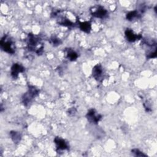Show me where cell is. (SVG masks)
Listing matches in <instances>:
<instances>
[{
	"mask_svg": "<svg viewBox=\"0 0 157 157\" xmlns=\"http://www.w3.org/2000/svg\"><path fill=\"white\" fill-rule=\"evenodd\" d=\"M1 47L4 52L9 53H13L15 52L13 48V42L6 36L1 40Z\"/></svg>",
	"mask_w": 157,
	"mask_h": 157,
	"instance_id": "6da1fadb",
	"label": "cell"
},
{
	"mask_svg": "<svg viewBox=\"0 0 157 157\" xmlns=\"http://www.w3.org/2000/svg\"><path fill=\"white\" fill-rule=\"evenodd\" d=\"M39 93V90L36 88L34 86H30L28 90V92L26 93L23 98V102L25 105H27L29 104L33 98L37 95Z\"/></svg>",
	"mask_w": 157,
	"mask_h": 157,
	"instance_id": "7a4b0ae2",
	"label": "cell"
},
{
	"mask_svg": "<svg viewBox=\"0 0 157 157\" xmlns=\"http://www.w3.org/2000/svg\"><path fill=\"white\" fill-rule=\"evenodd\" d=\"M107 14V11L102 6H98L96 8H94V10H92V15L93 16L99 18H104Z\"/></svg>",
	"mask_w": 157,
	"mask_h": 157,
	"instance_id": "3957f363",
	"label": "cell"
},
{
	"mask_svg": "<svg viewBox=\"0 0 157 157\" xmlns=\"http://www.w3.org/2000/svg\"><path fill=\"white\" fill-rule=\"evenodd\" d=\"M86 117L90 122L93 123H97L100 120L101 116L100 115L96 114L94 110L91 109L87 113Z\"/></svg>",
	"mask_w": 157,
	"mask_h": 157,
	"instance_id": "277c9868",
	"label": "cell"
},
{
	"mask_svg": "<svg viewBox=\"0 0 157 157\" xmlns=\"http://www.w3.org/2000/svg\"><path fill=\"white\" fill-rule=\"evenodd\" d=\"M24 71V67L17 63L13 64V65L11 67V75L13 77V78H15L18 77V74L20 72H22Z\"/></svg>",
	"mask_w": 157,
	"mask_h": 157,
	"instance_id": "5b68a950",
	"label": "cell"
},
{
	"mask_svg": "<svg viewBox=\"0 0 157 157\" xmlns=\"http://www.w3.org/2000/svg\"><path fill=\"white\" fill-rule=\"evenodd\" d=\"M103 71L101 65H96L93 69V76L98 80H100L102 77Z\"/></svg>",
	"mask_w": 157,
	"mask_h": 157,
	"instance_id": "8992f818",
	"label": "cell"
},
{
	"mask_svg": "<svg viewBox=\"0 0 157 157\" xmlns=\"http://www.w3.org/2000/svg\"><path fill=\"white\" fill-rule=\"evenodd\" d=\"M125 36L127 40L129 42H134L137 39H139L141 37L140 36L135 34L131 29H127L125 31Z\"/></svg>",
	"mask_w": 157,
	"mask_h": 157,
	"instance_id": "52a82bcc",
	"label": "cell"
},
{
	"mask_svg": "<svg viewBox=\"0 0 157 157\" xmlns=\"http://www.w3.org/2000/svg\"><path fill=\"white\" fill-rule=\"evenodd\" d=\"M55 144H56L57 149L59 150H65L67 148V144L65 142V140L63 139H61L59 137H56L55 139Z\"/></svg>",
	"mask_w": 157,
	"mask_h": 157,
	"instance_id": "ba28073f",
	"label": "cell"
},
{
	"mask_svg": "<svg viewBox=\"0 0 157 157\" xmlns=\"http://www.w3.org/2000/svg\"><path fill=\"white\" fill-rule=\"evenodd\" d=\"M140 17V14L139 13V12L136 10H134V11H131L129 13H127L126 15V18L129 20V21H131V20H133L134 19H136V18H138Z\"/></svg>",
	"mask_w": 157,
	"mask_h": 157,
	"instance_id": "9c48e42d",
	"label": "cell"
},
{
	"mask_svg": "<svg viewBox=\"0 0 157 157\" xmlns=\"http://www.w3.org/2000/svg\"><path fill=\"white\" fill-rule=\"evenodd\" d=\"M80 28L84 32L89 33L91 29V25L88 22H83L80 23Z\"/></svg>",
	"mask_w": 157,
	"mask_h": 157,
	"instance_id": "30bf717a",
	"label": "cell"
},
{
	"mask_svg": "<svg viewBox=\"0 0 157 157\" xmlns=\"http://www.w3.org/2000/svg\"><path fill=\"white\" fill-rule=\"evenodd\" d=\"M10 134H11V137H12V140L15 142H18L20 140L21 136L18 132H15V131H13V132H10Z\"/></svg>",
	"mask_w": 157,
	"mask_h": 157,
	"instance_id": "8fae6325",
	"label": "cell"
},
{
	"mask_svg": "<svg viewBox=\"0 0 157 157\" xmlns=\"http://www.w3.org/2000/svg\"><path fill=\"white\" fill-rule=\"evenodd\" d=\"M77 54L75 52H74V50H69L67 52V58L71 60V61H74L77 58Z\"/></svg>",
	"mask_w": 157,
	"mask_h": 157,
	"instance_id": "7c38bea8",
	"label": "cell"
},
{
	"mask_svg": "<svg viewBox=\"0 0 157 157\" xmlns=\"http://www.w3.org/2000/svg\"><path fill=\"white\" fill-rule=\"evenodd\" d=\"M51 40H52V43L54 45H58L60 44V40L58 39V38H56V37H52L51 39Z\"/></svg>",
	"mask_w": 157,
	"mask_h": 157,
	"instance_id": "4fadbf2b",
	"label": "cell"
}]
</instances>
